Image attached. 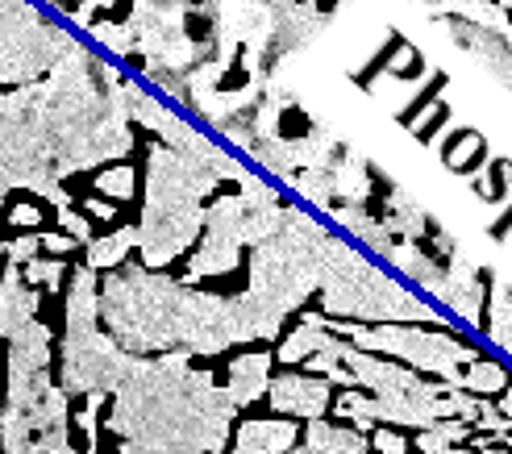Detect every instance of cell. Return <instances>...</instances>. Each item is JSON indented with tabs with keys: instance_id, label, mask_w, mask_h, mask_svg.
<instances>
[{
	"instance_id": "5bb4252c",
	"label": "cell",
	"mask_w": 512,
	"mask_h": 454,
	"mask_svg": "<svg viewBox=\"0 0 512 454\" xmlns=\"http://www.w3.org/2000/svg\"><path fill=\"white\" fill-rule=\"evenodd\" d=\"M21 275H25V284H34V288L63 292V288H67V275H71V263H67V259L38 255L34 263H25V267H21Z\"/></svg>"
},
{
	"instance_id": "7c38bea8",
	"label": "cell",
	"mask_w": 512,
	"mask_h": 454,
	"mask_svg": "<svg viewBox=\"0 0 512 454\" xmlns=\"http://www.w3.org/2000/svg\"><path fill=\"white\" fill-rule=\"evenodd\" d=\"M471 188L479 192V200H488V205H504L512 196V159H488V167L475 175Z\"/></svg>"
},
{
	"instance_id": "ba28073f",
	"label": "cell",
	"mask_w": 512,
	"mask_h": 454,
	"mask_svg": "<svg viewBox=\"0 0 512 454\" xmlns=\"http://www.w3.org/2000/svg\"><path fill=\"white\" fill-rule=\"evenodd\" d=\"M438 155L442 163L454 171V175H463V180H475V175L488 167L492 159V150H488V138H483L479 130H450L442 142H438Z\"/></svg>"
},
{
	"instance_id": "d6986e66",
	"label": "cell",
	"mask_w": 512,
	"mask_h": 454,
	"mask_svg": "<svg viewBox=\"0 0 512 454\" xmlns=\"http://www.w3.org/2000/svg\"><path fill=\"white\" fill-rule=\"evenodd\" d=\"M9 263H17V267H25V263H34L38 255H42V234H13L9 242H5V250H0Z\"/></svg>"
},
{
	"instance_id": "7402d4cb",
	"label": "cell",
	"mask_w": 512,
	"mask_h": 454,
	"mask_svg": "<svg viewBox=\"0 0 512 454\" xmlns=\"http://www.w3.org/2000/svg\"><path fill=\"white\" fill-rule=\"evenodd\" d=\"M488 234H492V242H508V238H512V200L500 209V217H496V225H492Z\"/></svg>"
},
{
	"instance_id": "6da1fadb",
	"label": "cell",
	"mask_w": 512,
	"mask_h": 454,
	"mask_svg": "<svg viewBox=\"0 0 512 454\" xmlns=\"http://www.w3.org/2000/svg\"><path fill=\"white\" fill-rule=\"evenodd\" d=\"M184 280L146 263H121L100 275V325L105 334L138 359H155L179 350V300Z\"/></svg>"
},
{
	"instance_id": "e0dca14e",
	"label": "cell",
	"mask_w": 512,
	"mask_h": 454,
	"mask_svg": "<svg viewBox=\"0 0 512 454\" xmlns=\"http://www.w3.org/2000/svg\"><path fill=\"white\" fill-rule=\"evenodd\" d=\"M492 338L504 355H512V288H496V317H492Z\"/></svg>"
},
{
	"instance_id": "277c9868",
	"label": "cell",
	"mask_w": 512,
	"mask_h": 454,
	"mask_svg": "<svg viewBox=\"0 0 512 454\" xmlns=\"http://www.w3.org/2000/svg\"><path fill=\"white\" fill-rule=\"evenodd\" d=\"M304 434V425L292 417H242L234 421L225 454H288Z\"/></svg>"
},
{
	"instance_id": "2e32d148",
	"label": "cell",
	"mask_w": 512,
	"mask_h": 454,
	"mask_svg": "<svg viewBox=\"0 0 512 454\" xmlns=\"http://www.w3.org/2000/svg\"><path fill=\"white\" fill-rule=\"evenodd\" d=\"M404 46H408V42H404V34H396V30H392V34H388V42H383L379 55H375V59H371L363 71H354V84H358V88H371V84H375V75L388 71V67L396 63V55H400Z\"/></svg>"
},
{
	"instance_id": "9a60e30c",
	"label": "cell",
	"mask_w": 512,
	"mask_h": 454,
	"mask_svg": "<svg viewBox=\"0 0 512 454\" xmlns=\"http://www.w3.org/2000/svg\"><path fill=\"white\" fill-rule=\"evenodd\" d=\"M446 84H450V75L446 71H433L429 75V80H425V88L413 96V100H408V105L396 113V121L404 125V130H413V125L425 117V109H433V105H438V96L446 92Z\"/></svg>"
},
{
	"instance_id": "4fadbf2b",
	"label": "cell",
	"mask_w": 512,
	"mask_h": 454,
	"mask_svg": "<svg viewBox=\"0 0 512 454\" xmlns=\"http://www.w3.org/2000/svg\"><path fill=\"white\" fill-rule=\"evenodd\" d=\"M0 217H5V225H13L17 234H42L46 221H50V205L42 196H34V200H9Z\"/></svg>"
},
{
	"instance_id": "5b68a950",
	"label": "cell",
	"mask_w": 512,
	"mask_h": 454,
	"mask_svg": "<svg viewBox=\"0 0 512 454\" xmlns=\"http://www.w3.org/2000/svg\"><path fill=\"white\" fill-rule=\"evenodd\" d=\"M42 292L34 284H25V275L17 263L0 255V342H9L21 325H30L38 317Z\"/></svg>"
},
{
	"instance_id": "30bf717a",
	"label": "cell",
	"mask_w": 512,
	"mask_h": 454,
	"mask_svg": "<svg viewBox=\"0 0 512 454\" xmlns=\"http://www.w3.org/2000/svg\"><path fill=\"white\" fill-rule=\"evenodd\" d=\"M130 250H138V225H121L113 234H96L84 246V263L105 275V271H117L121 263H130Z\"/></svg>"
},
{
	"instance_id": "ffe728a7",
	"label": "cell",
	"mask_w": 512,
	"mask_h": 454,
	"mask_svg": "<svg viewBox=\"0 0 512 454\" xmlns=\"http://www.w3.org/2000/svg\"><path fill=\"white\" fill-rule=\"evenodd\" d=\"M388 75H392V80H400V84L417 80V75H425V55H421L417 46H404L400 55H396V63L388 67Z\"/></svg>"
},
{
	"instance_id": "603a6c76",
	"label": "cell",
	"mask_w": 512,
	"mask_h": 454,
	"mask_svg": "<svg viewBox=\"0 0 512 454\" xmlns=\"http://www.w3.org/2000/svg\"><path fill=\"white\" fill-rule=\"evenodd\" d=\"M9 192H13V184H9V175L0 171V213H5V205H9Z\"/></svg>"
},
{
	"instance_id": "52a82bcc",
	"label": "cell",
	"mask_w": 512,
	"mask_h": 454,
	"mask_svg": "<svg viewBox=\"0 0 512 454\" xmlns=\"http://www.w3.org/2000/svg\"><path fill=\"white\" fill-rule=\"evenodd\" d=\"M371 450H375L371 434L354 430L346 421L317 417V421H304V434L288 454H371Z\"/></svg>"
},
{
	"instance_id": "8992f818",
	"label": "cell",
	"mask_w": 512,
	"mask_h": 454,
	"mask_svg": "<svg viewBox=\"0 0 512 454\" xmlns=\"http://www.w3.org/2000/svg\"><path fill=\"white\" fill-rule=\"evenodd\" d=\"M271 371H275V350L254 346V350L234 355V359H229V367H225V392H229V400H234L238 409L259 405V400L267 396Z\"/></svg>"
},
{
	"instance_id": "ac0fdd59",
	"label": "cell",
	"mask_w": 512,
	"mask_h": 454,
	"mask_svg": "<svg viewBox=\"0 0 512 454\" xmlns=\"http://www.w3.org/2000/svg\"><path fill=\"white\" fill-rule=\"evenodd\" d=\"M446 125H450V105H446V100H438V105L429 109V117H421V121L413 125V130H417V138H421L425 146H438Z\"/></svg>"
},
{
	"instance_id": "7a4b0ae2",
	"label": "cell",
	"mask_w": 512,
	"mask_h": 454,
	"mask_svg": "<svg viewBox=\"0 0 512 454\" xmlns=\"http://www.w3.org/2000/svg\"><path fill=\"white\" fill-rule=\"evenodd\" d=\"M313 305L325 317L358 321V325H392V321H442V313L408 292L400 280H392L371 255H363L350 238H329L321 259V280Z\"/></svg>"
},
{
	"instance_id": "8fae6325",
	"label": "cell",
	"mask_w": 512,
	"mask_h": 454,
	"mask_svg": "<svg viewBox=\"0 0 512 454\" xmlns=\"http://www.w3.org/2000/svg\"><path fill=\"white\" fill-rule=\"evenodd\" d=\"M475 438V425L463 417H442L425 425V430H413V450L417 454H450L454 446H467Z\"/></svg>"
},
{
	"instance_id": "3957f363",
	"label": "cell",
	"mask_w": 512,
	"mask_h": 454,
	"mask_svg": "<svg viewBox=\"0 0 512 454\" xmlns=\"http://www.w3.org/2000/svg\"><path fill=\"white\" fill-rule=\"evenodd\" d=\"M334 384L329 375H313V371H296V367H279L271 371V384H267V405L279 417H292V421H317L334 409Z\"/></svg>"
},
{
	"instance_id": "44dd1931",
	"label": "cell",
	"mask_w": 512,
	"mask_h": 454,
	"mask_svg": "<svg viewBox=\"0 0 512 454\" xmlns=\"http://www.w3.org/2000/svg\"><path fill=\"white\" fill-rule=\"evenodd\" d=\"M75 250H84V242H75V238L63 234V230H42V255L67 259V255H75Z\"/></svg>"
},
{
	"instance_id": "9c48e42d",
	"label": "cell",
	"mask_w": 512,
	"mask_h": 454,
	"mask_svg": "<svg viewBox=\"0 0 512 454\" xmlns=\"http://www.w3.org/2000/svg\"><path fill=\"white\" fill-rule=\"evenodd\" d=\"M508 384H512V367L508 363H500L492 355H475V359H467L463 367H458V384L454 388L475 392L483 400H500Z\"/></svg>"
}]
</instances>
